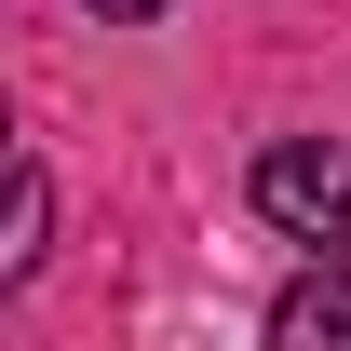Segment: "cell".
<instances>
[{
    "mask_svg": "<svg viewBox=\"0 0 351 351\" xmlns=\"http://www.w3.org/2000/svg\"><path fill=\"white\" fill-rule=\"evenodd\" d=\"M257 217L298 243H351V135H284L257 149Z\"/></svg>",
    "mask_w": 351,
    "mask_h": 351,
    "instance_id": "cell-1",
    "label": "cell"
},
{
    "mask_svg": "<svg viewBox=\"0 0 351 351\" xmlns=\"http://www.w3.org/2000/svg\"><path fill=\"white\" fill-rule=\"evenodd\" d=\"M270 351H351V257L298 270V284L270 298Z\"/></svg>",
    "mask_w": 351,
    "mask_h": 351,
    "instance_id": "cell-2",
    "label": "cell"
},
{
    "mask_svg": "<svg viewBox=\"0 0 351 351\" xmlns=\"http://www.w3.org/2000/svg\"><path fill=\"white\" fill-rule=\"evenodd\" d=\"M41 230H54V189H41V162L14 176V270H41Z\"/></svg>",
    "mask_w": 351,
    "mask_h": 351,
    "instance_id": "cell-3",
    "label": "cell"
},
{
    "mask_svg": "<svg viewBox=\"0 0 351 351\" xmlns=\"http://www.w3.org/2000/svg\"><path fill=\"white\" fill-rule=\"evenodd\" d=\"M95 14H108V27H149V14H162V0H95Z\"/></svg>",
    "mask_w": 351,
    "mask_h": 351,
    "instance_id": "cell-4",
    "label": "cell"
}]
</instances>
